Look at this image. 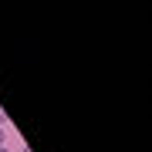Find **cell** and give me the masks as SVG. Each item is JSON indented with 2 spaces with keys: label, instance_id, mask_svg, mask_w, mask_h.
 Wrapping results in <instances>:
<instances>
[{
  "label": "cell",
  "instance_id": "1",
  "mask_svg": "<svg viewBox=\"0 0 152 152\" xmlns=\"http://www.w3.org/2000/svg\"><path fill=\"white\" fill-rule=\"evenodd\" d=\"M7 125H10V115H7L4 108H0V129H7Z\"/></svg>",
  "mask_w": 152,
  "mask_h": 152
},
{
  "label": "cell",
  "instance_id": "4",
  "mask_svg": "<svg viewBox=\"0 0 152 152\" xmlns=\"http://www.w3.org/2000/svg\"><path fill=\"white\" fill-rule=\"evenodd\" d=\"M0 152H7V145H0Z\"/></svg>",
  "mask_w": 152,
  "mask_h": 152
},
{
  "label": "cell",
  "instance_id": "2",
  "mask_svg": "<svg viewBox=\"0 0 152 152\" xmlns=\"http://www.w3.org/2000/svg\"><path fill=\"white\" fill-rule=\"evenodd\" d=\"M4 139H7V132H4V129H0V145H4Z\"/></svg>",
  "mask_w": 152,
  "mask_h": 152
},
{
  "label": "cell",
  "instance_id": "3",
  "mask_svg": "<svg viewBox=\"0 0 152 152\" xmlns=\"http://www.w3.org/2000/svg\"><path fill=\"white\" fill-rule=\"evenodd\" d=\"M20 152H34V149H31V145H24V149H20Z\"/></svg>",
  "mask_w": 152,
  "mask_h": 152
}]
</instances>
